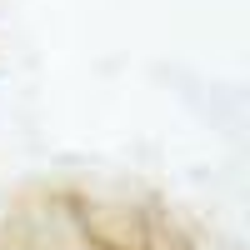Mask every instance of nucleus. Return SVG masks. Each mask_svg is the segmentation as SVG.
Here are the masks:
<instances>
[]
</instances>
